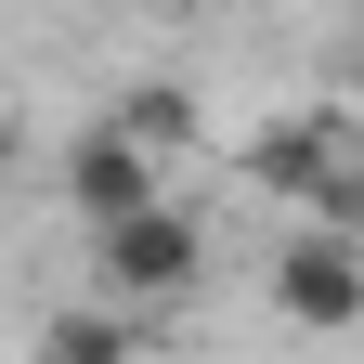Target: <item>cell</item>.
<instances>
[{
  "label": "cell",
  "mask_w": 364,
  "mask_h": 364,
  "mask_svg": "<svg viewBox=\"0 0 364 364\" xmlns=\"http://www.w3.org/2000/svg\"><path fill=\"white\" fill-rule=\"evenodd\" d=\"M91 273L130 299V312H169V299H196V273H208V235H196V208H169L144 196L130 221H105L91 235Z\"/></svg>",
  "instance_id": "cell-1"
},
{
  "label": "cell",
  "mask_w": 364,
  "mask_h": 364,
  "mask_svg": "<svg viewBox=\"0 0 364 364\" xmlns=\"http://www.w3.org/2000/svg\"><path fill=\"white\" fill-rule=\"evenodd\" d=\"M273 312L312 326V338L364 326V235H351V221H312V208H299V235L273 247Z\"/></svg>",
  "instance_id": "cell-2"
},
{
  "label": "cell",
  "mask_w": 364,
  "mask_h": 364,
  "mask_svg": "<svg viewBox=\"0 0 364 364\" xmlns=\"http://www.w3.org/2000/svg\"><path fill=\"white\" fill-rule=\"evenodd\" d=\"M156 169H169V156L144 144V130H130V117H105V130H78V144H65V208L105 235V221H130V208L156 196Z\"/></svg>",
  "instance_id": "cell-3"
},
{
  "label": "cell",
  "mask_w": 364,
  "mask_h": 364,
  "mask_svg": "<svg viewBox=\"0 0 364 364\" xmlns=\"http://www.w3.org/2000/svg\"><path fill=\"white\" fill-rule=\"evenodd\" d=\"M351 169V144H338V117H273V130H247V182L260 196H326V182Z\"/></svg>",
  "instance_id": "cell-4"
},
{
  "label": "cell",
  "mask_w": 364,
  "mask_h": 364,
  "mask_svg": "<svg viewBox=\"0 0 364 364\" xmlns=\"http://www.w3.org/2000/svg\"><path fill=\"white\" fill-rule=\"evenodd\" d=\"M144 326H130V312H53V326H39V351H65V364H105V351H130Z\"/></svg>",
  "instance_id": "cell-5"
},
{
  "label": "cell",
  "mask_w": 364,
  "mask_h": 364,
  "mask_svg": "<svg viewBox=\"0 0 364 364\" xmlns=\"http://www.w3.org/2000/svg\"><path fill=\"white\" fill-rule=\"evenodd\" d=\"M130 130H144V144L156 156H196V91H130V105H117Z\"/></svg>",
  "instance_id": "cell-6"
},
{
  "label": "cell",
  "mask_w": 364,
  "mask_h": 364,
  "mask_svg": "<svg viewBox=\"0 0 364 364\" xmlns=\"http://www.w3.org/2000/svg\"><path fill=\"white\" fill-rule=\"evenodd\" d=\"M0 196H14V130H0Z\"/></svg>",
  "instance_id": "cell-7"
},
{
  "label": "cell",
  "mask_w": 364,
  "mask_h": 364,
  "mask_svg": "<svg viewBox=\"0 0 364 364\" xmlns=\"http://www.w3.org/2000/svg\"><path fill=\"white\" fill-rule=\"evenodd\" d=\"M130 14H182V0H130Z\"/></svg>",
  "instance_id": "cell-8"
},
{
  "label": "cell",
  "mask_w": 364,
  "mask_h": 364,
  "mask_svg": "<svg viewBox=\"0 0 364 364\" xmlns=\"http://www.w3.org/2000/svg\"><path fill=\"white\" fill-rule=\"evenodd\" d=\"M0 130H14V78H0Z\"/></svg>",
  "instance_id": "cell-9"
},
{
  "label": "cell",
  "mask_w": 364,
  "mask_h": 364,
  "mask_svg": "<svg viewBox=\"0 0 364 364\" xmlns=\"http://www.w3.org/2000/svg\"><path fill=\"white\" fill-rule=\"evenodd\" d=\"M351 91H364V39H351Z\"/></svg>",
  "instance_id": "cell-10"
}]
</instances>
